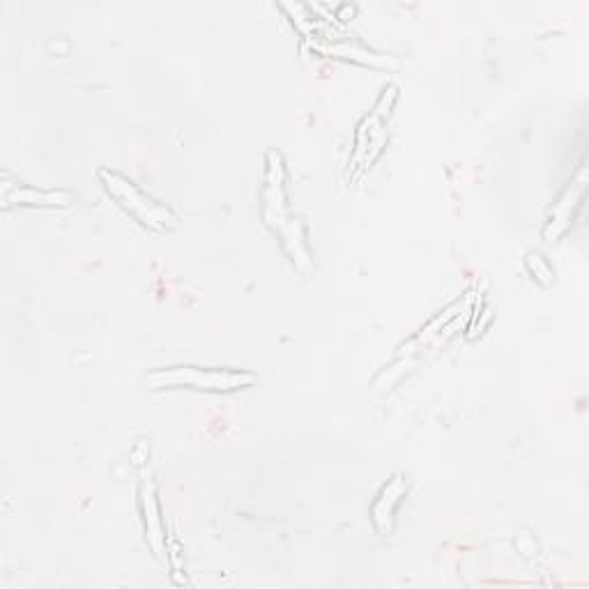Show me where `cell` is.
I'll use <instances>...</instances> for the list:
<instances>
[{
  "mask_svg": "<svg viewBox=\"0 0 589 589\" xmlns=\"http://www.w3.org/2000/svg\"><path fill=\"white\" fill-rule=\"evenodd\" d=\"M405 493H408V481H405L401 474H396V477L387 483V487L383 489V493H380V498L375 500L373 511H371V516H373V526H375L380 532H383V534L392 530L394 511H396V507L401 504V500L405 498Z\"/></svg>",
  "mask_w": 589,
  "mask_h": 589,
  "instance_id": "obj_6",
  "label": "cell"
},
{
  "mask_svg": "<svg viewBox=\"0 0 589 589\" xmlns=\"http://www.w3.org/2000/svg\"><path fill=\"white\" fill-rule=\"evenodd\" d=\"M99 180L107 189V194L122 207L127 215H131L138 224L155 233H168L170 228H176V215H173L170 207L161 205L153 196H148L144 189H138L131 180L116 170H99Z\"/></svg>",
  "mask_w": 589,
  "mask_h": 589,
  "instance_id": "obj_2",
  "label": "cell"
},
{
  "mask_svg": "<svg viewBox=\"0 0 589 589\" xmlns=\"http://www.w3.org/2000/svg\"><path fill=\"white\" fill-rule=\"evenodd\" d=\"M141 509H144V523H146V539L155 556L166 560V541H164V528H161V516H159V500L157 489L150 472L141 474Z\"/></svg>",
  "mask_w": 589,
  "mask_h": 589,
  "instance_id": "obj_5",
  "label": "cell"
},
{
  "mask_svg": "<svg viewBox=\"0 0 589 589\" xmlns=\"http://www.w3.org/2000/svg\"><path fill=\"white\" fill-rule=\"evenodd\" d=\"M526 265H528L530 274L534 276L537 282H541L543 286H550L552 284V276H556V272H552V267L548 265V261L539 252H530L526 256Z\"/></svg>",
  "mask_w": 589,
  "mask_h": 589,
  "instance_id": "obj_7",
  "label": "cell"
},
{
  "mask_svg": "<svg viewBox=\"0 0 589 589\" xmlns=\"http://www.w3.org/2000/svg\"><path fill=\"white\" fill-rule=\"evenodd\" d=\"M256 375L237 369H200V366H170L148 373L146 385L150 390H198L213 394H228L252 387Z\"/></svg>",
  "mask_w": 589,
  "mask_h": 589,
  "instance_id": "obj_1",
  "label": "cell"
},
{
  "mask_svg": "<svg viewBox=\"0 0 589 589\" xmlns=\"http://www.w3.org/2000/svg\"><path fill=\"white\" fill-rule=\"evenodd\" d=\"M585 189H587V168L580 166L578 173H576V178L567 185V189L562 192L558 203L552 205V210H550L548 222H546V228H543V237L546 239L556 242L569 230V226L576 219V213L580 210V205H582Z\"/></svg>",
  "mask_w": 589,
  "mask_h": 589,
  "instance_id": "obj_4",
  "label": "cell"
},
{
  "mask_svg": "<svg viewBox=\"0 0 589 589\" xmlns=\"http://www.w3.org/2000/svg\"><path fill=\"white\" fill-rule=\"evenodd\" d=\"M396 101V88L390 86L383 90V95H380V99L375 101L373 111L360 122L357 127V138H355V166L362 164V168L369 166V150H373V161L377 159V155L383 153L385 148V141H387V134H385V122L392 114V107Z\"/></svg>",
  "mask_w": 589,
  "mask_h": 589,
  "instance_id": "obj_3",
  "label": "cell"
}]
</instances>
